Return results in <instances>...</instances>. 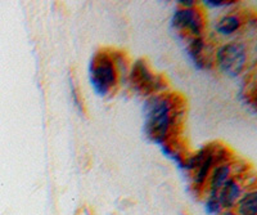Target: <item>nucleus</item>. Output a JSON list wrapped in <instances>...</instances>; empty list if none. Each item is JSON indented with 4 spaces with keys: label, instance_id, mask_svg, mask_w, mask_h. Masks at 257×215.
<instances>
[{
    "label": "nucleus",
    "instance_id": "obj_6",
    "mask_svg": "<svg viewBox=\"0 0 257 215\" xmlns=\"http://www.w3.org/2000/svg\"><path fill=\"white\" fill-rule=\"evenodd\" d=\"M171 25L181 35H187L190 39L198 38L203 35L205 31V16L197 6L192 8H179L174 13Z\"/></svg>",
    "mask_w": 257,
    "mask_h": 215
},
{
    "label": "nucleus",
    "instance_id": "obj_9",
    "mask_svg": "<svg viewBox=\"0 0 257 215\" xmlns=\"http://www.w3.org/2000/svg\"><path fill=\"white\" fill-rule=\"evenodd\" d=\"M234 177V166L230 161L221 162L216 165L211 171L210 177L207 180V189L208 193L217 194L220 189L222 188L225 183L228 182L230 178Z\"/></svg>",
    "mask_w": 257,
    "mask_h": 215
},
{
    "label": "nucleus",
    "instance_id": "obj_3",
    "mask_svg": "<svg viewBox=\"0 0 257 215\" xmlns=\"http://www.w3.org/2000/svg\"><path fill=\"white\" fill-rule=\"evenodd\" d=\"M229 161V150L217 145H208L199 150L196 155L188 156L184 169L193 173V186L202 191L207 184L211 171L221 162Z\"/></svg>",
    "mask_w": 257,
    "mask_h": 215
},
{
    "label": "nucleus",
    "instance_id": "obj_4",
    "mask_svg": "<svg viewBox=\"0 0 257 215\" xmlns=\"http://www.w3.org/2000/svg\"><path fill=\"white\" fill-rule=\"evenodd\" d=\"M128 83L133 90L144 97L164 93L167 88L166 79L156 74L146 59H138L128 72Z\"/></svg>",
    "mask_w": 257,
    "mask_h": 215
},
{
    "label": "nucleus",
    "instance_id": "obj_8",
    "mask_svg": "<svg viewBox=\"0 0 257 215\" xmlns=\"http://www.w3.org/2000/svg\"><path fill=\"white\" fill-rule=\"evenodd\" d=\"M240 178L233 177L225 183L217 193V198L222 210H234L242 194L244 193V186L240 182Z\"/></svg>",
    "mask_w": 257,
    "mask_h": 215
},
{
    "label": "nucleus",
    "instance_id": "obj_15",
    "mask_svg": "<svg viewBox=\"0 0 257 215\" xmlns=\"http://www.w3.org/2000/svg\"><path fill=\"white\" fill-rule=\"evenodd\" d=\"M220 215H238L234 210H222Z\"/></svg>",
    "mask_w": 257,
    "mask_h": 215
},
{
    "label": "nucleus",
    "instance_id": "obj_13",
    "mask_svg": "<svg viewBox=\"0 0 257 215\" xmlns=\"http://www.w3.org/2000/svg\"><path fill=\"white\" fill-rule=\"evenodd\" d=\"M70 86H71V95H72V102L75 103L76 109L79 110L80 112H84V102H82V97L80 95V90L77 88L75 80L70 79Z\"/></svg>",
    "mask_w": 257,
    "mask_h": 215
},
{
    "label": "nucleus",
    "instance_id": "obj_11",
    "mask_svg": "<svg viewBox=\"0 0 257 215\" xmlns=\"http://www.w3.org/2000/svg\"><path fill=\"white\" fill-rule=\"evenodd\" d=\"M234 211L238 215H257V193L253 188L242 194L234 207Z\"/></svg>",
    "mask_w": 257,
    "mask_h": 215
},
{
    "label": "nucleus",
    "instance_id": "obj_1",
    "mask_svg": "<svg viewBox=\"0 0 257 215\" xmlns=\"http://www.w3.org/2000/svg\"><path fill=\"white\" fill-rule=\"evenodd\" d=\"M184 119V100L174 93L149 97L144 104V132L151 141L166 145L174 141Z\"/></svg>",
    "mask_w": 257,
    "mask_h": 215
},
{
    "label": "nucleus",
    "instance_id": "obj_12",
    "mask_svg": "<svg viewBox=\"0 0 257 215\" xmlns=\"http://www.w3.org/2000/svg\"><path fill=\"white\" fill-rule=\"evenodd\" d=\"M205 211L208 215H220L222 211V207L219 202L217 194L208 193L207 198L205 201Z\"/></svg>",
    "mask_w": 257,
    "mask_h": 215
},
{
    "label": "nucleus",
    "instance_id": "obj_14",
    "mask_svg": "<svg viewBox=\"0 0 257 215\" xmlns=\"http://www.w3.org/2000/svg\"><path fill=\"white\" fill-rule=\"evenodd\" d=\"M205 4L208 7H213V8H219V7L230 6V4H233V2H210V0H207V2H205Z\"/></svg>",
    "mask_w": 257,
    "mask_h": 215
},
{
    "label": "nucleus",
    "instance_id": "obj_7",
    "mask_svg": "<svg viewBox=\"0 0 257 215\" xmlns=\"http://www.w3.org/2000/svg\"><path fill=\"white\" fill-rule=\"evenodd\" d=\"M187 52L192 58L193 63L198 68H208L212 66L213 56L211 53L210 45L206 42L203 36L193 38L189 40Z\"/></svg>",
    "mask_w": 257,
    "mask_h": 215
},
{
    "label": "nucleus",
    "instance_id": "obj_10",
    "mask_svg": "<svg viewBox=\"0 0 257 215\" xmlns=\"http://www.w3.org/2000/svg\"><path fill=\"white\" fill-rule=\"evenodd\" d=\"M242 25L243 21L240 16L237 15V13H230V15L222 16L215 25V29H216L220 35L229 36L233 35L234 33H237L238 30L242 27Z\"/></svg>",
    "mask_w": 257,
    "mask_h": 215
},
{
    "label": "nucleus",
    "instance_id": "obj_2",
    "mask_svg": "<svg viewBox=\"0 0 257 215\" xmlns=\"http://www.w3.org/2000/svg\"><path fill=\"white\" fill-rule=\"evenodd\" d=\"M123 56L108 49L98 50L91 58L89 67L90 84L94 91L100 97L112 94L118 86L120 75L125 70Z\"/></svg>",
    "mask_w": 257,
    "mask_h": 215
},
{
    "label": "nucleus",
    "instance_id": "obj_5",
    "mask_svg": "<svg viewBox=\"0 0 257 215\" xmlns=\"http://www.w3.org/2000/svg\"><path fill=\"white\" fill-rule=\"evenodd\" d=\"M216 62L220 70L230 77L239 76L248 62V52L243 43L231 42L217 50Z\"/></svg>",
    "mask_w": 257,
    "mask_h": 215
}]
</instances>
